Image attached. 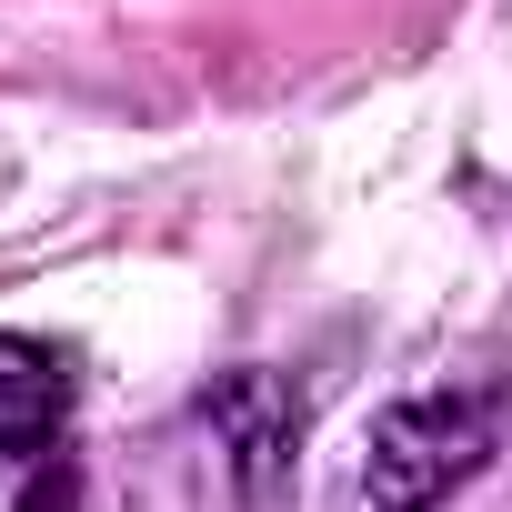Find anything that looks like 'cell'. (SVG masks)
I'll list each match as a JSON object with an SVG mask.
<instances>
[{
  "instance_id": "6da1fadb",
  "label": "cell",
  "mask_w": 512,
  "mask_h": 512,
  "mask_svg": "<svg viewBox=\"0 0 512 512\" xmlns=\"http://www.w3.org/2000/svg\"><path fill=\"white\" fill-rule=\"evenodd\" d=\"M502 422H512V392L502 382H422V392L382 402L372 412V442H362L372 512H442L502 452Z\"/></svg>"
},
{
  "instance_id": "7a4b0ae2",
  "label": "cell",
  "mask_w": 512,
  "mask_h": 512,
  "mask_svg": "<svg viewBox=\"0 0 512 512\" xmlns=\"http://www.w3.org/2000/svg\"><path fill=\"white\" fill-rule=\"evenodd\" d=\"M71 392H81V372H71V352H61V342L0 332V462L41 452V442L71 422Z\"/></svg>"
},
{
  "instance_id": "3957f363",
  "label": "cell",
  "mask_w": 512,
  "mask_h": 512,
  "mask_svg": "<svg viewBox=\"0 0 512 512\" xmlns=\"http://www.w3.org/2000/svg\"><path fill=\"white\" fill-rule=\"evenodd\" d=\"M211 432L231 442V472H241V492H262V482L282 472V452H292L302 412H292V392H282L272 372H231V382L211 392Z\"/></svg>"
}]
</instances>
